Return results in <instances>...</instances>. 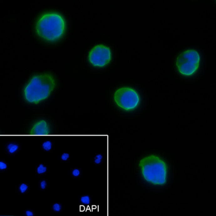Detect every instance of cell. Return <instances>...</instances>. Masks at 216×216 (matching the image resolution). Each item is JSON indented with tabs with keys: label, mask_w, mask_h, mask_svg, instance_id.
Returning a JSON list of instances; mask_svg holds the SVG:
<instances>
[{
	"label": "cell",
	"mask_w": 216,
	"mask_h": 216,
	"mask_svg": "<svg viewBox=\"0 0 216 216\" xmlns=\"http://www.w3.org/2000/svg\"><path fill=\"white\" fill-rule=\"evenodd\" d=\"M109 106L124 118H135L143 113L148 105V96L140 84L132 82L116 84L109 89Z\"/></svg>",
	"instance_id": "cell-2"
},
{
	"label": "cell",
	"mask_w": 216,
	"mask_h": 216,
	"mask_svg": "<svg viewBox=\"0 0 216 216\" xmlns=\"http://www.w3.org/2000/svg\"><path fill=\"white\" fill-rule=\"evenodd\" d=\"M132 172L138 185L152 194L168 190L177 175L172 157L167 152L157 149L140 154L133 161Z\"/></svg>",
	"instance_id": "cell-1"
},
{
	"label": "cell",
	"mask_w": 216,
	"mask_h": 216,
	"mask_svg": "<svg viewBox=\"0 0 216 216\" xmlns=\"http://www.w3.org/2000/svg\"><path fill=\"white\" fill-rule=\"evenodd\" d=\"M70 157V155L69 152H63L60 156V159L63 162H67L68 161H69Z\"/></svg>",
	"instance_id": "cell-18"
},
{
	"label": "cell",
	"mask_w": 216,
	"mask_h": 216,
	"mask_svg": "<svg viewBox=\"0 0 216 216\" xmlns=\"http://www.w3.org/2000/svg\"><path fill=\"white\" fill-rule=\"evenodd\" d=\"M114 59V54L112 48L105 43L93 45L86 56L90 66L95 69H107L112 63Z\"/></svg>",
	"instance_id": "cell-7"
},
{
	"label": "cell",
	"mask_w": 216,
	"mask_h": 216,
	"mask_svg": "<svg viewBox=\"0 0 216 216\" xmlns=\"http://www.w3.org/2000/svg\"><path fill=\"white\" fill-rule=\"evenodd\" d=\"M8 167H9L8 164L6 161L3 160V159L0 161V172H5L8 170Z\"/></svg>",
	"instance_id": "cell-15"
},
{
	"label": "cell",
	"mask_w": 216,
	"mask_h": 216,
	"mask_svg": "<svg viewBox=\"0 0 216 216\" xmlns=\"http://www.w3.org/2000/svg\"><path fill=\"white\" fill-rule=\"evenodd\" d=\"M70 174L73 178H78V177H80V175L82 174V171L79 168H75V169L72 170Z\"/></svg>",
	"instance_id": "cell-16"
},
{
	"label": "cell",
	"mask_w": 216,
	"mask_h": 216,
	"mask_svg": "<svg viewBox=\"0 0 216 216\" xmlns=\"http://www.w3.org/2000/svg\"><path fill=\"white\" fill-rule=\"evenodd\" d=\"M63 209V206L60 203H54L51 206V210L54 213L58 214L62 212Z\"/></svg>",
	"instance_id": "cell-12"
},
{
	"label": "cell",
	"mask_w": 216,
	"mask_h": 216,
	"mask_svg": "<svg viewBox=\"0 0 216 216\" xmlns=\"http://www.w3.org/2000/svg\"><path fill=\"white\" fill-rule=\"evenodd\" d=\"M91 202V198L90 196L88 195H84L82 196L80 198V203H82V205H80V208H83L84 209H85V205H86V206L89 209V203H90Z\"/></svg>",
	"instance_id": "cell-11"
},
{
	"label": "cell",
	"mask_w": 216,
	"mask_h": 216,
	"mask_svg": "<svg viewBox=\"0 0 216 216\" xmlns=\"http://www.w3.org/2000/svg\"><path fill=\"white\" fill-rule=\"evenodd\" d=\"M59 87V79L54 72L49 70L35 72L22 84L20 98L29 108H40L53 98Z\"/></svg>",
	"instance_id": "cell-3"
},
{
	"label": "cell",
	"mask_w": 216,
	"mask_h": 216,
	"mask_svg": "<svg viewBox=\"0 0 216 216\" xmlns=\"http://www.w3.org/2000/svg\"><path fill=\"white\" fill-rule=\"evenodd\" d=\"M206 56L197 46H188L181 49L174 56L172 71L181 82L191 84L199 80L206 69Z\"/></svg>",
	"instance_id": "cell-4"
},
{
	"label": "cell",
	"mask_w": 216,
	"mask_h": 216,
	"mask_svg": "<svg viewBox=\"0 0 216 216\" xmlns=\"http://www.w3.org/2000/svg\"><path fill=\"white\" fill-rule=\"evenodd\" d=\"M48 186H49L48 181L46 179H42L39 182V188L40 189V190L43 192L48 189Z\"/></svg>",
	"instance_id": "cell-14"
},
{
	"label": "cell",
	"mask_w": 216,
	"mask_h": 216,
	"mask_svg": "<svg viewBox=\"0 0 216 216\" xmlns=\"http://www.w3.org/2000/svg\"><path fill=\"white\" fill-rule=\"evenodd\" d=\"M5 151L8 156H15L21 149V145L18 142L11 141L9 142L5 145Z\"/></svg>",
	"instance_id": "cell-8"
},
{
	"label": "cell",
	"mask_w": 216,
	"mask_h": 216,
	"mask_svg": "<svg viewBox=\"0 0 216 216\" xmlns=\"http://www.w3.org/2000/svg\"><path fill=\"white\" fill-rule=\"evenodd\" d=\"M53 148V142L50 140H46L43 141L42 145V149L43 151L49 152Z\"/></svg>",
	"instance_id": "cell-13"
},
{
	"label": "cell",
	"mask_w": 216,
	"mask_h": 216,
	"mask_svg": "<svg viewBox=\"0 0 216 216\" xmlns=\"http://www.w3.org/2000/svg\"><path fill=\"white\" fill-rule=\"evenodd\" d=\"M58 132V127L49 116L38 114L31 117L24 124L22 133L25 136H53Z\"/></svg>",
	"instance_id": "cell-6"
},
{
	"label": "cell",
	"mask_w": 216,
	"mask_h": 216,
	"mask_svg": "<svg viewBox=\"0 0 216 216\" xmlns=\"http://www.w3.org/2000/svg\"><path fill=\"white\" fill-rule=\"evenodd\" d=\"M48 171V166L43 163H40L37 166L35 172L38 175H44L47 173Z\"/></svg>",
	"instance_id": "cell-10"
},
{
	"label": "cell",
	"mask_w": 216,
	"mask_h": 216,
	"mask_svg": "<svg viewBox=\"0 0 216 216\" xmlns=\"http://www.w3.org/2000/svg\"><path fill=\"white\" fill-rule=\"evenodd\" d=\"M34 33L45 44L61 42L69 32V24L64 16L58 11H45L39 15L33 24Z\"/></svg>",
	"instance_id": "cell-5"
},
{
	"label": "cell",
	"mask_w": 216,
	"mask_h": 216,
	"mask_svg": "<svg viewBox=\"0 0 216 216\" xmlns=\"http://www.w3.org/2000/svg\"><path fill=\"white\" fill-rule=\"evenodd\" d=\"M103 156L102 154H97L93 158V162L96 164H101L102 161H103Z\"/></svg>",
	"instance_id": "cell-17"
},
{
	"label": "cell",
	"mask_w": 216,
	"mask_h": 216,
	"mask_svg": "<svg viewBox=\"0 0 216 216\" xmlns=\"http://www.w3.org/2000/svg\"><path fill=\"white\" fill-rule=\"evenodd\" d=\"M18 191L22 195L27 194L30 191V185L27 183H21L18 187Z\"/></svg>",
	"instance_id": "cell-9"
},
{
	"label": "cell",
	"mask_w": 216,
	"mask_h": 216,
	"mask_svg": "<svg viewBox=\"0 0 216 216\" xmlns=\"http://www.w3.org/2000/svg\"><path fill=\"white\" fill-rule=\"evenodd\" d=\"M23 215L24 216H34L35 212L31 209H27L23 211Z\"/></svg>",
	"instance_id": "cell-19"
}]
</instances>
